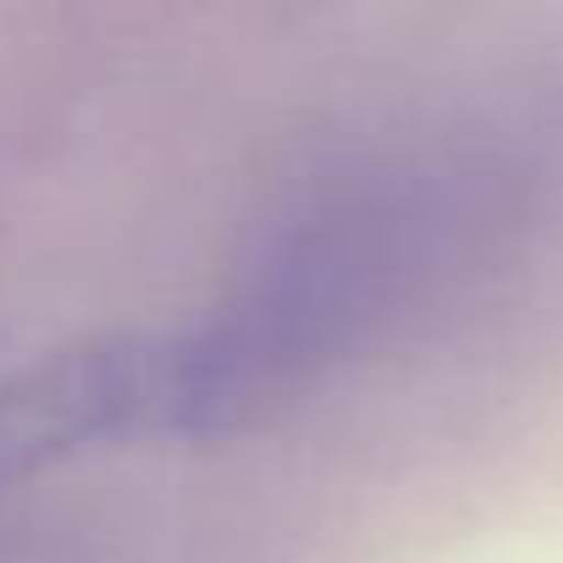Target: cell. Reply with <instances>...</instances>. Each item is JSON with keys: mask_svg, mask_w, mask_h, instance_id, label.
I'll return each instance as SVG.
<instances>
[{"mask_svg": "<svg viewBox=\"0 0 563 563\" xmlns=\"http://www.w3.org/2000/svg\"><path fill=\"white\" fill-rule=\"evenodd\" d=\"M227 382L205 332H117L40 354L0 382V481L95 442L227 426Z\"/></svg>", "mask_w": 563, "mask_h": 563, "instance_id": "cell-1", "label": "cell"}]
</instances>
